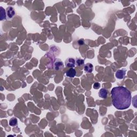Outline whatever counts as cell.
Segmentation results:
<instances>
[{
    "instance_id": "obj_3",
    "label": "cell",
    "mask_w": 137,
    "mask_h": 137,
    "mask_svg": "<svg viewBox=\"0 0 137 137\" xmlns=\"http://www.w3.org/2000/svg\"><path fill=\"white\" fill-rule=\"evenodd\" d=\"M125 74H126V70H119L116 72L115 76L117 79H122L125 76Z\"/></svg>"
},
{
    "instance_id": "obj_11",
    "label": "cell",
    "mask_w": 137,
    "mask_h": 137,
    "mask_svg": "<svg viewBox=\"0 0 137 137\" xmlns=\"http://www.w3.org/2000/svg\"><path fill=\"white\" fill-rule=\"evenodd\" d=\"M76 64H77V66H79V67L82 66L84 64V60L81 59V58H79V59H78L77 61H76Z\"/></svg>"
},
{
    "instance_id": "obj_13",
    "label": "cell",
    "mask_w": 137,
    "mask_h": 137,
    "mask_svg": "<svg viewBox=\"0 0 137 137\" xmlns=\"http://www.w3.org/2000/svg\"><path fill=\"white\" fill-rule=\"evenodd\" d=\"M78 43H79V45H83L84 44V41H83V40H80L79 41H78Z\"/></svg>"
},
{
    "instance_id": "obj_12",
    "label": "cell",
    "mask_w": 137,
    "mask_h": 137,
    "mask_svg": "<svg viewBox=\"0 0 137 137\" xmlns=\"http://www.w3.org/2000/svg\"><path fill=\"white\" fill-rule=\"evenodd\" d=\"M100 83H95L94 84V85H93V88H94V89H96V90H98L99 89L100 87Z\"/></svg>"
},
{
    "instance_id": "obj_9",
    "label": "cell",
    "mask_w": 137,
    "mask_h": 137,
    "mask_svg": "<svg viewBox=\"0 0 137 137\" xmlns=\"http://www.w3.org/2000/svg\"><path fill=\"white\" fill-rule=\"evenodd\" d=\"M18 122L17 118L13 117L10 119L9 121V125L11 126H15L17 125Z\"/></svg>"
},
{
    "instance_id": "obj_2",
    "label": "cell",
    "mask_w": 137,
    "mask_h": 137,
    "mask_svg": "<svg viewBox=\"0 0 137 137\" xmlns=\"http://www.w3.org/2000/svg\"><path fill=\"white\" fill-rule=\"evenodd\" d=\"M65 65L67 66V67L69 68H74L75 66V59L73 58L70 57L68 58V59L66 60L65 62Z\"/></svg>"
},
{
    "instance_id": "obj_10",
    "label": "cell",
    "mask_w": 137,
    "mask_h": 137,
    "mask_svg": "<svg viewBox=\"0 0 137 137\" xmlns=\"http://www.w3.org/2000/svg\"><path fill=\"white\" fill-rule=\"evenodd\" d=\"M1 20L2 21L3 19H6V12H5V10L3 8V7H1Z\"/></svg>"
},
{
    "instance_id": "obj_8",
    "label": "cell",
    "mask_w": 137,
    "mask_h": 137,
    "mask_svg": "<svg viewBox=\"0 0 137 137\" xmlns=\"http://www.w3.org/2000/svg\"><path fill=\"white\" fill-rule=\"evenodd\" d=\"M63 65H64L63 63L61 61H56L54 63V68L56 70H60L63 68Z\"/></svg>"
},
{
    "instance_id": "obj_6",
    "label": "cell",
    "mask_w": 137,
    "mask_h": 137,
    "mask_svg": "<svg viewBox=\"0 0 137 137\" xmlns=\"http://www.w3.org/2000/svg\"><path fill=\"white\" fill-rule=\"evenodd\" d=\"M84 70L87 73H91L93 70V66L91 63H88L85 64L84 67Z\"/></svg>"
},
{
    "instance_id": "obj_1",
    "label": "cell",
    "mask_w": 137,
    "mask_h": 137,
    "mask_svg": "<svg viewBox=\"0 0 137 137\" xmlns=\"http://www.w3.org/2000/svg\"><path fill=\"white\" fill-rule=\"evenodd\" d=\"M113 104L118 110H124L130 106L131 93L130 91L123 86L114 87L111 91Z\"/></svg>"
},
{
    "instance_id": "obj_5",
    "label": "cell",
    "mask_w": 137,
    "mask_h": 137,
    "mask_svg": "<svg viewBox=\"0 0 137 137\" xmlns=\"http://www.w3.org/2000/svg\"><path fill=\"white\" fill-rule=\"evenodd\" d=\"M76 75V70L73 68H71L68 69L67 72H66V75L67 77L69 78H74Z\"/></svg>"
},
{
    "instance_id": "obj_4",
    "label": "cell",
    "mask_w": 137,
    "mask_h": 137,
    "mask_svg": "<svg viewBox=\"0 0 137 137\" xmlns=\"http://www.w3.org/2000/svg\"><path fill=\"white\" fill-rule=\"evenodd\" d=\"M7 14L9 18H12L15 15V11L13 8L9 7L7 9Z\"/></svg>"
},
{
    "instance_id": "obj_7",
    "label": "cell",
    "mask_w": 137,
    "mask_h": 137,
    "mask_svg": "<svg viewBox=\"0 0 137 137\" xmlns=\"http://www.w3.org/2000/svg\"><path fill=\"white\" fill-rule=\"evenodd\" d=\"M108 95V91L105 88H102L101 89L99 92V95L100 98L102 99H106Z\"/></svg>"
}]
</instances>
